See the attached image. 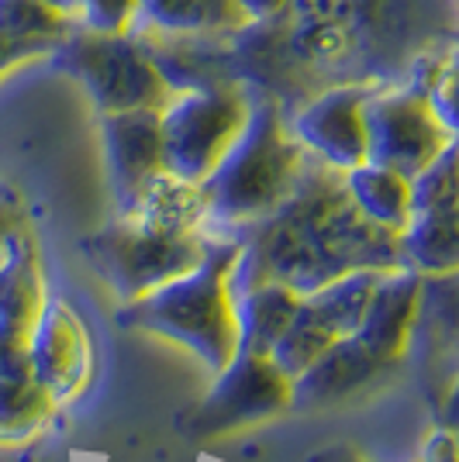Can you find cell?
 I'll list each match as a JSON object with an SVG mask.
<instances>
[{
    "instance_id": "obj_1",
    "label": "cell",
    "mask_w": 459,
    "mask_h": 462,
    "mask_svg": "<svg viewBox=\"0 0 459 462\" xmlns=\"http://www.w3.org/2000/svg\"><path fill=\"white\" fill-rule=\"evenodd\" d=\"M304 166V149L290 135L273 100H252L242 132L218 159L197 190L204 200V225L242 231L263 221L294 187ZM201 225V228H204ZM231 235V242L239 238Z\"/></svg>"
},
{
    "instance_id": "obj_2",
    "label": "cell",
    "mask_w": 459,
    "mask_h": 462,
    "mask_svg": "<svg viewBox=\"0 0 459 462\" xmlns=\"http://www.w3.org/2000/svg\"><path fill=\"white\" fill-rule=\"evenodd\" d=\"M239 255V242H211V252L193 270L173 276L170 283L142 293L117 310V325L173 338L211 369L229 366L235 356V314L229 297V270Z\"/></svg>"
},
{
    "instance_id": "obj_3",
    "label": "cell",
    "mask_w": 459,
    "mask_h": 462,
    "mask_svg": "<svg viewBox=\"0 0 459 462\" xmlns=\"http://www.w3.org/2000/svg\"><path fill=\"white\" fill-rule=\"evenodd\" d=\"M204 231H176L145 221L138 214H121L115 225L90 235L83 252L121 304L170 283L173 276L193 270L211 252Z\"/></svg>"
},
{
    "instance_id": "obj_4",
    "label": "cell",
    "mask_w": 459,
    "mask_h": 462,
    "mask_svg": "<svg viewBox=\"0 0 459 462\" xmlns=\"http://www.w3.org/2000/svg\"><path fill=\"white\" fill-rule=\"evenodd\" d=\"M246 115L249 94L239 87H176L159 107L163 170L197 187L229 152Z\"/></svg>"
},
{
    "instance_id": "obj_5",
    "label": "cell",
    "mask_w": 459,
    "mask_h": 462,
    "mask_svg": "<svg viewBox=\"0 0 459 462\" xmlns=\"http://www.w3.org/2000/svg\"><path fill=\"white\" fill-rule=\"evenodd\" d=\"M80 28V24H77ZM66 69L83 83L94 100L97 115L163 107L173 94V83L153 59L142 52L132 32L100 35V32H66Z\"/></svg>"
},
{
    "instance_id": "obj_6",
    "label": "cell",
    "mask_w": 459,
    "mask_h": 462,
    "mask_svg": "<svg viewBox=\"0 0 459 462\" xmlns=\"http://www.w3.org/2000/svg\"><path fill=\"white\" fill-rule=\"evenodd\" d=\"M401 266L398 231L373 225L345 197L339 208H332L314 225V231L301 242V249L290 255L287 270L280 273V283H287L301 297L352 270H401Z\"/></svg>"
},
{
    "instance_id": "obj_7",
    "label": "cell",
    "mask_w": 459,
    "mask_h": 462,
    "mask_svg": "<svg viewBox=\"0 0 459 462\" xmlns=\"http://www.w3.org/2000/svg\"><path fill=\"white\" fill-rule=\"evenodd\" d=\"M290 407V376L269 356L235 352L229 366L214 373L211 390L180 418V431L191 439H218L235 428L276 418Z\"/></svg>"
},
{
    "instance_id": "obj_8",
    "label": "cell",
    "mask_w": 459,
    "mask_h": 462,
    "mask_svg": "<svg viewBox=\"0 0 459 462\" xmlns=\"http://www.w3.org/2000/svg\"><path fill=\"white\" fill-rule=\"evenodd\" d=\"M383 270H352L332 280L325 287L311 290L297 297L294 318L287 321L284 335L276 338V346L269 348V359L284 376H301L328 346H335L339 338L352 335L360 321L370 293L377 287Z\"/></svg>"
},
{
    "instance_id": "obj_9",
    "label": "cell",
    "mask_w": 459,
    "mask_h": 462,
    "mask_svg": "<svg viewBox=\"0 0 459 462\" xmlns=\"http://www.w3.org/2000/svg\"><path fill=\"white\" fill-rule=\"evenodd\" d=\"M366 162L411 176L456 142V132L442 125L432 104L415 87L370 90L363 100Z\"/></svg>"
},
{
    "instance_id": "obj_10",
    "label": "cell",
    "mask_w": 459,
    "mask_h": 462,
    "mask_svg": "<svg viewBox=\"0 0 459 462\" xmlns=\"http://www.w3.org/2000/svg\"><path fill=\"white\" fill-rule=\"evenodd\" d=\"M45 304V276L32 231L21 228L4 242L0 255V380H28V342Z\"/></svg>"
},
{
    "instance_id": "obj_11",
    "label": "cell",
    "mask_w": 459,
    "mask_h": 462,
    "mask_svg": "<svg viewBox=\"0 0 459 462\" xmlns=\"http://www.w3.org/2000/svg\"><path fill=\"white\" fill-rule=\"evenodd\" d=\"M32 380L49 390L52 401H73L90 383L94 342L77 310L66 300H45L28 342Z\"/></svg>"
},
{
    "instance_id": "obj_12",
    "label": "cell",
    "mask_w": 459,
    "mask_h": 462,
    "mask_svg": "<svg viewBox=\"0 0 459 462\" xmlns=\"http://www.w3.org/2000/svg\"><path fill=\"white\" fill-rule=\"evenodd\" d=\"M373 87L342 83L332 87L304 107L290 121V135L301 142V149L325 162L332 170H352L366 159V125H363V100Z\"/></svg>"
},
{
    "instance_id": "obj_13",
    "label": "cell",
    "mask_w": 459,
    "mask_h": 462,
    "mask_svg": "<svg viewBox=\"0 0 459 462\" xmlns=\"http://www.w3.org/2000/svg\"><path fill=\"white\" fill-rule=\"evenodd\" d=\"M100 142L111 170V187L121 211H132L142 187L163 170V135H159V107H135L100 115Z\"/></svg>"
},
{
    "instance_id": "obj_14",
    "label": "cell",
    "mask_w": 459,
    "mask_h": 462,
    "mask_svg": "<svg viewBox=\"0 0 459 462\" xmlns=\"http://www.w3.org/2000/svg\"><path fill=\"white\" fill-rule=\"evenodd\" d=\"M394 369L380 363L370 348L352 335L328 346L311 366L290 380V407L294 411H318V407L342 404L349 397H360L370 386H377Z\"/></svg>"
},
{
    "instance_id": "obj_15",
    "label": "cell",
    "mask_w": 459,
    "mask_h": 462,
    "mask_svg": "<svg viewBox=\"0 0 459 462\" xmlns=\"http://www.w3.org/2000/svg\"><path fill=\"white\" fill-rule=\"evenodd\" d=\"M421 304V273L383 270L377 287L370 293L363 310V321L356 328V338L363 342L380 363L398 369L404 363V352L411 346V331L418 321Z\"/></svg>"
},
{
    "instance_id": "obj_16",
    "label": "cell",
    "mask_w": 459,
    "mask_h": 462,
    "mask_svg": "<svg viewBox=\"0 0 459 462\" xmlns=\"http://www.w3.org/2000/svg\"><path fill=\"white\" fill-rule=\"evenodd\" d=\"M249 21L242 14L239 0H138L132 32H153V35H221L246 28Z\"/></svg>"
},
{
    "instance_id": "obj_17",
    "label": "cell",
    "mask_w": 459,
    "mask_h": 462,
    "mask_svg": "<svg viewBox=\"0 0 459 462\" xmlns=\"http://www.w3.org/2000/svg\"><path fill=\"white\" fill-rule=\"evenodd\" d=\"M297 308V293L280 280H263L249 290L231 293V314H235V352L269 356L276 338L284 335L287 321Z\"/></svg>"
},
{
    "instance_id": "obj_18",
    "label": "cell",
    "mask_w": 459,
    "mask_h": 462,
    "mask_svg": "<svg viewBox=\"0 0 459 462\" xmlns=\"http://www.w3.org/2000/svg\"><path fill=\"white\" fill-rule=\"evenodd\" d=\"M398 252L407 270L421 276H445L459 266V214L415 211L398 231Z\"/></svg>"
},
{
    "instance_id": "obj_19",
    "label": "cell",
    "mask_w": 459,
    "mask_h": 462,
    "mask_svg": "<svg viewBox=\"0 0 459 462\" xmlns=\"http://www.w3.org/2000/svg\"><path fill=\"white\" fill-rule=\"evenodd\" d=\"M345 193L356 204V211L370 217L373 225L387 231H401L411 217V190H407V176L394 173L377 162H360L342 173Z\"/></svg>"
},
{
    "instance_id": "obj_20",
    "label": "cell",
    "mask_w": 459,
    "mask_h": 462,
    "mask_svg": "<svg viewBox=\"0 0 459 462\" xmlns=\"http://www.w3.org/2000/svg\"><path fill=\"white\" fill-rule=\"evenodd\" d=\"M56 411L49 390L28 380H0V442H24L42 431Z\"/></svg>"
},
{
    "instance_id": "obj_21",
    "label": "cell",
    "mask_w": 459,
    "mask_h": 462,
    "mask_svg": "<svg viewBox=\"0 0 459 462\" xmlns=\"http://www.w3.org/2000/svg\"><path fill=\"white\" fill-rule=\"evenodd\" d=\"M0 28L18 39L39 42L45 49H56L62 35L73 28V21L56 14L42 0H0Z\"/></svg>"
},
{
    "instance_id": "obj_22",
    "label": "cell",
    "mask_w": 459,
    "mask_h": 462,
    "mask_svg": "<svg viewBox=\"0 0 459 462\" xmlns=\"http://www.w3.org/2000/svg\"><path fill=\"white\" fill-rule=\"evenodd\" d=\"M411 214L415 211H456V142L445 145L425 170L407 180Z\"/></svg>"
},
{
    "instance_id": "obj_23",
    "label": "cell",
    "mask_w": 459,
    "mask_h": 462,
    "mask_svg": "<svg viewBox=\"0 0 459 462\" xmlns=\"http://www.w3.org/2000/svg\"><path fill=\"white\" fill-rule=\"evenodd\" d=\"M135 7L138 0H77L73 24L100 35H121V32H132Z\"/></svg>"
},
{
    "instance_id": "obj_24",
    "label": "cell",
    "mask_w": 459,
    "mask_h": 462,
    "mask_svg": "<svg viewBox=\"0 0 459 462\" xmlns=\"http://www.w3.org/2000/svg\"><path fill=\"white\" fill-rule=\"evenodd\" d=\"M45 52H49V49L39 45V42L18 39V35H11V32L0 28V77H7L14 66L28 62L32 56H45Z\"/></svg>"
},
{
    "instance_id": "obj_25",
    "label": "cell",
    "mask_w": 459,
    "mask_h": 462,
    "mask_svg": "<svg viewBox=\"0 0 459 462\" xmlns=\"http://www.w3.org/2000/svg\"><path fill=\"white\" fill-rule=\"evenodd\" d=\"M21 228H28V217H24V208L18 204V197L14 193H0V249Z\"/></svg>"
},
{
    "instance_id": "obj_26",
    "label": "cell",
    "mask_w": 459,
    "mask_h": 462,
    "mask_svg": "<svg viewBox=\"0 0 459 462\" xmlns=\"http://www.w3.org/2000/svg\"><path fill=\"white\" fill-rule=\"evenodd\" d=\"M421 462H456V435L449 428H439L421 445Z\"/></svg>"
},
{
    "instance_id": "obj_27",
    "label": "cell",
    "mask_w": 459,
    "mask_h": 462,
    "mask_svg": "<svg viewBox=\"0 0 459 462\" xmlns=\"http://www.w3.org/2000/svg\"><path fill=\"white\" fill-rule=\"evenodd\" d=\"M239 7H242V14L246 21H263V18H273L276 11H284L287 7V0H239Z\"/></svg>"
},
{
    "instance_id": "obj_28",
    "label": "cell",
    "mask_w": 459,
    "mask_h": 462,
    "mask_svg": "<svg viewBox=\"0 0 459 462\" xmlns=\"http://www.w3.org/2000/svg\"><path fill=\"white\" fill-rule=\"evenodd\" d=\"M307 462H366L363 452L360 448H352V445H328V448H322V452H314Z\"/></svg>"
},
{
    "instance_id": "obj_29",
    "label": "cell",
    "mask_w": 459,
    "mask_h": 462,
    "mask_svg": "<svg viewBox=\"0 0 459 462\" xmlns=\"http://www.w3.org/2000/svg\"><path fill=\"white\" fill-rule=\"evenodd\" d=\"M45 7H52L56 14H62V18H77V0H42Z\"/></svg>"
},
{
    "instance_id": "obj_30",
    "label": "cell",
    "mask_w": 459,
    "mask_h": 462,
    "mask_svg": "<svg viewBox=\"0 0 459 462\" xmlns=\"http://www.w3.org/2000/svg\"><path fill=\"white\" fill-rule=\"evenodd\" d=\"M0 193H11V190H7V187H0Z\"/></svg>"
},
{
    "instance_id": "obj_31",
    "label": "cell",
    "mask_w": 459,
    "mask_h": 462,
    "mask_svg": "<svg viewBox=\"0 0 459 462\" xmlns=\"http://www.w3.org/2000/svg\"><path fill=\"white\" fill-rule=\"evenodd\" d=\"M0 255H4V249H0Z\"/></svg>"
}]
</instances>
